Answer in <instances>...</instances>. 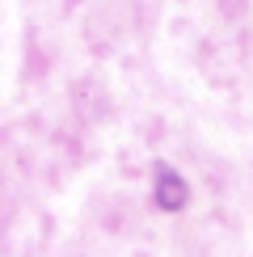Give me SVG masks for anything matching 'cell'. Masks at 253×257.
I'll use <instances>...</instances> for the list:
<instances>
[{"label": "cell", "instance_id": "1", "mask_svg": "<svg viewBox=\"0 0 253 257\" xmlns=\"http://www.w3.org/2000/svg\"><path fill=\"white\" fill-rule=\"evenodd\" d=\"M190 202V186L182 181V173H173L169 165H156V207L161 211H182Z\"/></svg>", "mask_w": 253, "mask_h": 257}]
</instances>
